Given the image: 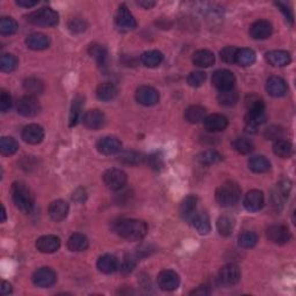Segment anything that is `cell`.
<instances>
[{
	"instance_id": "53",
	"label": "cell",
	"mask_w": 296,
	"mask_h": 296,
	"mask_svg": "<svg viewBox=\"0 0 296 296\" xmlns=\"http://www.w3.org/2000/svg\"><path fill=\"white\" fill-rule=\"evenodd\" d=\"M146 160H147L148 165H150L152 169H154V170H160L164 164L163 156L161 153H153V154L148 155Z\"/></svg>"
},
{
	"instance_id": "60",
	"label": "cell",
	"mask_w": 296,
	"mask_h": 296,
	"mask_svg": "<svg viewBox=\"0 0 296 296\" xmlns=\"http://www.w3.org/2000/svg\"><path fill=\"white\" fill-rule=\"evenodd\" d=\"M211 290L208 289L207 286H200L197 289H194L191 291V295H200V296H205V295H210Z\"/></svg>"
},
{
	"instance_id": "10",
	"label": "cell",
	"mask_w": 296,
	"mask_h": 296,
	"mask_svg": "<svg viewBox=\"0 0 296 296\" xmlns=\"http://www.w3.org/2000/svg\"><path fill=\"white\" fill-rule=\"evenodd\" d=\"M41 110V106L35 96L26 95L17 102V112L23 117H34Z\"/></svg>"
},
{
	"instance_id": "36",
	"label": "cell",
	"mask_w": 296,
	"mask_h": 296,
	"mask_svg": "<svg viewBox=\"0 0 296 296\" xmlns=\"http://www.w3.org/2000/svg\"><path fill=\"white\" fill-rule=\"evenodd\" d=\"M256 62V54L254 50L243 47L238 49L236 52V57H235V63L239 66H250Z\"/></svg>"
},
{
	"instance_id": "30",
	"label": "cell",
	"mask_w": 296,
	"mask_h": 296,
	"mask_svg": "<svg viewBox=\"0 0 296 296\" xmlns=\"http://www.w3.org/2000/svg\"><path fill=\"white\" fill-rule=\"evenodd\" d=\"M117 94H118V89L111 82H103L96 89V95L98 100H101L103 102L112 101V100L116 98Z\"/></svg>"
},
{
	"instance_id": "11",
	"label": "cell",
	"mask_w": 296,
	"mask_h": 296,
	"mask_svg": "<svg viewBox=\"0 0 296 296\" xmlns=\"http://www.w3.org/2000/svg\"><path fill=\"white\" fill-rule=\"evenodd\" d=\"M136 100L142 106L152 107L159 102L160 94L154 87L140 86L136 91Z\"/></svg>"
},
{
	"instance_id": "4",
	"label": "cell",
	"mask_w": 296,
	"mask_h": 296,
	"mask_svg": "<svg viewBox=\"0 0 296 296\" xmlns=\"http://www.w3.org/2000/svg\"><path fill=\"white\" fill-rule=\"evenodd\" d=\"M27 21L35 26L54 27L59 22V14L50 7H43L28 14Z\"/></svg>"
},
{
	"instance_id": "26",
	"label": "cell",
	"mask_w": 296,
	"mask_h": 296,
	"mask_svg": "<svg viewBox=\"0 0 296 296\" xmlns=\"http://www.w3.org/2000/svg\"><path fill=\"white\" fill-rule=\"evenodd\" d=\"M198 199L195 195H188V197L183 199V202L180 206V214L183 220L189 221L192 219L194 215L195 208H197Z\"/></svg>"
},
{
	"instance_id": "59",
	"label": "cell",
	"mask_w": 296,
	"mask_h": 296,
	"mask_svg": "<svg viewBox=\"0 0 296 296\" xmlns=\"http://www.w3.org/2000/svg\"><path fill=\"white\" fill-rule=\"evenodd\" d=\"M16 4L21 7L24 8H32L34 6H36L38 4V0H17Z\"/></svg>"
},
{
	"instance_id": "28",
	"label": "cell",
	"mask_w": 296,
	"mask_h": 296,
	"mask_svg": "<svg viewBox=\"0 0 296 296\" xmlns=\"http://www.w3.org/2000/svg\"><path fill=\"white\" fill-rule=\"evenodd\" d=\"M97 268L100 272L111 274L118 268V259L112 255H103L97 260Z\"/></svg>"
},
{
	"instance_id": "35",
	"label": "cell",
	"mask_w": 296,
	"mask_h": 296,
	"mask_svg": "<svg viewBox=\"0 0 296 296\" xmlns=\"http://www.w3.org/2000/svg\"><path fill=\"white\" fill-rule=\"evenodd\" d=\"M249 168L250 170L257 174H263L269 170L271 168V163L269 161L265 158V156L262 155H257V156H252V158L249 160Z\"/></svg>"
},
{
	"instance_id": "32",
	"label": "cell",
	"mask_w": 296,
	"mask_h": 296,
	"mask_svg": "<svg viewBox=\"0 0 296 296\" xmlns=\"http://www.w3.org/2000/svg\"><path fill=\"white\" fill-rule=\"evenodd\" d=\"M118 160L126 165H139L145 162L146 156L137 151H125L120 153Z\"/></svg>"
},
{
	"instance_id": "25",
	"label": "cell",
	"mask_w": 296,
	"mask_h": 296,
	"mask_svg": "<svg viewBox=\"0 0 296 296\" xmlns=\"http://www.w3.org/2000/svg\"><path fill=\"white\" fill-rule=\"evenodd\" d=\"M26 44L30 50L40 51L44 50L50 45V40L46 35L42 33H33L26 38Z\"/></svg>"
},
{
	"instance_id": "63",
	"label": "cell",
	"mask_w": 296,
	"mask_h": 296,
	"mask_svg": "<svg viewBox=\"0 0 296 296\" xmlns=\"http://www.w3.org/2000/svg\"><path fill=\"white\" fill-rule=\"evenodd\" d=\"M2 214H3V219H2V222H5L6 221V210H5V207H4V205L2 206Z\"/></svg>"
},
{
	"instance_id": "20",
	"label": "cell",
	"mask_w": 296,
	"mask_h": 296,
	"mask_svg": "<svg viewBox=\"0 0 296 296\" xmlns=\"http://www.w3.org/2000/svg\"><path fill=\"white\" fill-rule=\"evenodd\" d=\"M273 27L271 22L266 20H258L251 24L250 35L255 40H265L272 35Z\"/></svg>"
},
{
	"instance_id": "50",
	"label": "cell",
	"mask_w": 296,
	"mask_h": 296,
	"mask_svg": "<svg viewBox=\"0 0 296 296\" xmlns=\"http://www.w3.org/2000/svg\"><path fill=\"white\" fill-rule=\"evenodd\" d=\"M205 80H206V73L202 71L191 72L188 77V84L191 87H194V88L203 86Z\"/></svg>"
},
{
	"instance_id": "37",
	"label": "cell",
	"mask_w": 296,
	"mask_h": 296,
	"mask_svg": "<svg viewBox=\"0 0 296 296\" xmlns=\"http://www.w3.org/2000/svg\"><path fill=\"white\" fill-rule=\"evenodd\" d=\"M23 88L27 91L28 95H32V96L36 97L44 91V84H43L42 80L32 77L27 78V79L23 81Z\"/></svg>"
},
{
	"instance_id": "8",
	"label": "cell",
	"mask_w": 296,
	"mask_h": 296,
	"mask_svg": "<svg viewBox=\"0 0 296 296\" xmlns=\"http://www.w3.org/2000/svg\"><path fill=\"white\" fill-rule=\"evenodd\" d=\"M235 82H236V78H235L234 73L228 69H219V71L213 73L212 84L220 91L233 89Z\"/></svg>"
},
{
	"instance_id": "31",
	"label": "cell",
	"mask_w": 296,
	"mask_h": 296,
	"mask_svg": "<svg viewBox=\"0 0 296 296\" xmlns=\"http://www.w3.org/2000/svg\"><path fill=\"white\" fill-rule=\"evenodd\" d=\"M88 245H89L88 238H87L84 234H80V233H76L71 235L67 241L68 249L76 252L85 251L87 248H88Z\"/></svg>"
},
{
	"instance_id": "39",
	"label": "cell",
	"mask_w": 296,
	"mask_h": 296,
	"mask_svg": "<svg viewBox=\"0 0 296 296\" xmlns=\"http://www.w3.org/2000/svg\"><path fill=\"white\" fill-rule=\"evenodd\" d=\"M274 154L280 156V158L288 159L293 155V145L287 140H277L273 145Z\"/></svg>"
},
{
	"instance_id": "22",
	"label": "cell",
	"mask_w": 296,
	"mask_h": 296,
	"mask_svg": "<svg viewBox=\"0 0 296 296\" xmlns=\"http://www.w3.org/2000/svg\"><path fill=\"white\" fill-rule=\"evenodd\" d=\"M49 215L54 221L59 222L66 219V216L68 215L69 212V206L66 202L64 200H55L52 202L49 206Z\"/></svg>"
},
{
	"instance_id": "49",
	"label": "cell",
	"mask_w": 296,
	"mask_h": 296,
	"mask_svg": "<svg viewBox=\"0 0 296 296\" xmlns=\"http://www.w3.org/2000/svg\"><path fill=\"white\" fill-rule=\"evenodd\" d=\"M17 67V59L13 55H3L0 59V68L3 72H13Z\"/></svg>"
},
{
	"instance_id": "9",
	"label": "cell",
	"mask_w": 296,
	"mask_h": 296,
	"mask_svg": "<svg viewBox=\"0 0 296 296\" xmlns=\"http://www.w3.org/2000/svg\"><path fill=\"white\" fill-rule=\"evenodd\" d=\"M57 281V274L49 267L38 268L36 272L33 274V282L35 286L40 288H49L54 286Z\"/></svg>"
},
{
	"instance_id": "34",
	"label": "cell",
	"mask_w": 296,
	"mask_h": 296,
	"mask_svg": "<svg viewBox=\"0 0 296 296\" xmlns=\"http://www.w3.org/2000/svg\"><path fill=\"white\" fill-rule=\"evenodd\" d=\"M141 63L145 65L146 67L153 68V67H158L159 65L162 63L163 60V55L161 54L158 50H151V51H146L143 52L140 57Z\"/></svg>"
},
{
	"instance_id": "41",
	"label": "cell",
	"mask_w": 296,
	"mask_h": 296,
	"mask_svg": "<svg viewBox=\"0 0 296 296\" xmlns=\"http://www.w3.org/2000/svg\"><path fill=\"white\" fill-rule=\"evenodd\" d=\"M19 150V143L12 137H3L0 140V152L3 155H13Z\"/></svg>"
},
{
	"instance_id": "54",
	"label": "cell",
	"mask_w": 296,
	"mask_h": 296,
	"mask_svg": "<svg viewBox=\"0 0 296 296\" xmlns=\"http://www.w3.org/2000/svg\"><path fill=\"white\" fill-rule=\"evenodd\" d=\"M136 266H137V257L133 255L126 256L123 260V263H121L120 265V271L124 274H129V273H131L134 268H136Z\"/></svg>"
},
{
	"instance_id": "24",
	"label": "cell",
	"mask_w": 296,
	"mask_h": 296,
	"mask_svg": "<svg viewBox=\"0 0 296 296\" xmlns=\"http://www.w3.org/2000/svg\"><path fill=\"white\" fill-rule=\"evenodd\" d=\"M286 81L280 77H271L268 78L266 82V90L267 93L273 97H281L287 93Z\"/></svg>"
},
{
	"instance_id": "17",
	"label": "cell",
	"mask_w": 296,
	"mask_h": 296,
	"mask_svg": "<svg viewBox=\"0 0 296 296\" xmlns=\"http://www.w3.org/2000/svg\"><path fill=\"white\" fill-rule=\"evenodd\" d=\"M96 148L103 155H114L120 151L121 142L116 137H104L97 141Z\"/></svg>"
},
{
	"instance_id": "7",
	"label": "cell",
	"mask_w": 296,
	"mask_h": 296,
	"mask_svg": "<svg viewBox=\"0 0 296 296\" xmlns=\"http://www.w3.org/2000/svg\"><path fill=\"white\" fill-rule=\"evenodd\" d=\"M116 26L120 32L126 33L130 32V30H133L137 28V21L134 19V16L132 15V13L130 12V10L125 5H121L118 11L116 13Z\"/></svg>"
},
{
	"instance_id": "5",
	"label": "cell",
	"mask_w": 296,
	"mask_h": 296,
	"mask_svg": "<svg viewBox=\"0 0 296 296\" xmlns=\"http://www.w3.org/2000/svg\"><path fill=\"white\" fill-rule=\"evenodd\" d=\"M291 190V183L288 180H282L272 190L271 203L276 210H281L284 207L286 200L288 199Z\"/></svg>"
},
{
	"instance_id": "58",
	"label": "cell",
	"mask_w": 296,
	"mask_h": 296,
	"mask_svg": "<svg viewBox=\"0 0 296 296\" xmlns=\"http://www.w3.org/2000/svg\"><path fill=\"white\" fill-rule=\"evenodd\" d=\"M277 6L281 8V12L285 14L286 19L288 20L290 23H293V13H291V10H289V8L287 7V5H285V4H282V3H278Z\"/></svg>"
},
{
	"instance_id": "55",
	"label": "cell",
	"mask_w": 296,
	"mask_h": 296,
	"mask_svg": "<svg viewBox=\"0 0 296 296\" xmlns=\"http://www.w3.org/2000/svg\"><path fill=\"white\" fill-rule=\"evenodd\" d=\"M12 107V97L11 95L7 93L6 90H2V95H0V111L5 114L10 110Z\"/></svg>"
},
{
	"instance_id": "18",
	"label": "cell",
	"mask_w": 296,
	"mask_h": 296,
	"mask_svg": "<svg viewBox=\"0 0 296 296\" xmlns=\"http://www.w3.org/2000/svg\"><path fill=\"white\" fill-rule=\"evenodd\" d=\"M21 136H22V139L27 143L37 145V143L42 142L43 139H44V130H43L42 126L37 124H29L22 130Z\"/></svg>"
},
{
	"instance_id": "45",
	"label": "cell",
	"mask_w": 296,
	"mask_h": 296,
	"mask_svg": "<svg viewBox=\"0 0 296 296\" xmlns=\"http://www.w3.org/2000/svg\"><path fill=\"white\" fill-rule=\"evenodd\" d=\"M257 242H258V236L250 230H245L238 236V244L244 249H251L257 244Z\"/></svg>"
},
{
	"instance_id": "40",
	"label": "cell",
	"mask_w": 296,
	"mask_h": 296,
	"mask_svg": "<svg viewBox=\"0 0 296 296\" xmlns=\"http://www.w3.org/2000/svg\"><path fill=\"white\" fill-rule=\"evenodd\" d=\"M197 160L198 162L203 165H212L220 162L222 160V156L219 152H216L214 150H207L205 152H203V153H200Z\"/></svg>"
},
{
	"instance_id": "19",
	"label": "cell",
	"mask_w": 296,
	"mask_h": 296,
	"mask_svg": "<svg viewBox=\"0 0 296 296\" xmlns=\"http://www.w3.org/2000/svg\"><path fill=\"white\" fill-rule=\"evenodd\" d=\"M36 248L42 254H54L60 248V238L55 235H45L37 239Z\"/></svg>"
},
{
	"instance_id": "14",
	"label": "cell",
	"mask_w": 296,
	"mask_h": 296,
	"mask_svg": "<svg viewBox=\"0 0 296 296\" xmlns=\"http://www.w3.org/2000/svg\"><path fill=\"white\" fill-rule=\"evenodd\" d=\"M267 237L276 244H286L290 239V233L288 228L284 225H272L267 228Z\"/></svg>"
},
{
	"instance_id": "27",
	"label": "cell",
	"mask_w": 296,
	"mask_h": 296,
	"mask_svg": "<svg viewBox=\"0 0 296 296\" xmlns=\"http://www.w3.org/2000/svg\"><path fill=\"white\" fill-rule=\"evenodd\" d=\"M191 221H192L193 227L200 235H207L211 232L210 216H208L205 212L194 213V215L192 216Z\"/></svg>"
},
{
	"instance_id": "29",
	"label": "cell",
	"mask_w": 296,
	"mask_h": 296,
	"mask_svg": "<svg viewBox=\"0 0 296 296\" xmlns=\"http://www.w3.org/2000/svg\"><path fill=\"white\" fill-rule=\"evenodd\" d=\"M192 63L198 67H210L215 63V56L210 50H198L193 54Z\"/></svg>"
},
{
	"instance_id": "43",
	"label": "cell",
	"mask_w": 296,
	"mask_h": 296,
	"mask_svg": "<svg viewBox=\"0 0 296 296\" xmlns=\"http://www.w3.org/2000/svg\"><path fill=\"white\" fill-rule=\"evenodd\" d=\"M245 106L248 112H265L264 101L255 94L248 95L245 98Z\"/></svg>"
},
{
	"instance_id": "23",
	"label": "cell",
	"mask_w": 296,
	"mask_h": 296,
	"mask_svg": "<svg viewBox=\"0 0 296 296\" xmlns=\"http://www.w3.org/2000/svg\"><path fill=\"white\" fill-rule=\"evenodd\" d=\"M265 58H266V62L274 67H284L291 62L289 52L284 50L269 51L265 55Z\"/></svg>"
},
{
	"instance_id": "47",
	"label": "cell",
	"mask_w": 296,
	"mask_h": 296,
	"mask_svg": "<svg viewBox=\"0 0 296 296\" xmlns=\"http://www.w3.org/2000/svg\"><path fill=\"white\" fill-rule=\"evenodd\" d=\"M89 55L96 60L100 66H104L108 58V52L107 49L102 45L94 44L89 47Z\"/></svg>"
},
{
	"instance_id": "16",
	"label": "cell",
	"mask_w": 296,
	"mask_h": 296,
	"mask_svg": "<svg viewBox=\"0 0 296 296\" xmlns=\"http://www.w3.org/2000/svg\"><path fill=\"white\" fill-rule=\"evenodd\" d=\"M265 204L264 193L259 190H251L245 194L243 205L249 212H258L262 210Z\"/></svg>"
},
{
	"instance_id": "21",
	"label": "cell",
	"mask_w": 296,
	"mask_h": 296,
	"mask_svg": "<svg viewBox=\"0 0 296 296\" xmlns=\"http://www.w3.org/2000/svg\"><path fill=\"white\" fill-rule=\"evenodd\" d=\"M204 126L208 132H220L228 126V118L220 114H212L205 117Z\"/></svg>"
},
{
	"instance_id": "15",
	"label": "cell",
	"mask_w": 296,
	"mask_h": 296,
	"mask_svg": "<svg viewBox=\"0 0 296 296\" xmlns=\"http://www.w3.org/2000/svg\"><path fill=\"white\" fill-rule=\"evenodd\" d=\"M82 123L89 130H100L103 128L106 124V116L102 111L97 110V109H93V110H88L82 117Z\"/></svg>"
},
{
	"instance_id": "52",
	"label": "cell",
	"mask_w": 296,
	"mask_h": 296,
	"mask_svg": "<svg viewBox=\"0 0 296 296\" xmlns=\"http://www.w3.org/2000/svg\"><path fill=\"white\" fill-rule=\"evenodd\" d=\"M68 29L74 34L84 33L87 29V23L85 20L80 19V17H74L68 21Z\"/></svg>"
},
{
	"instance_id": "42",
	"label": "cell",
	"mask_w": 296,
	"mask_h": 296,
	"mask_svg": "<svg viewBox=\"0 0 296 296\" xmlns=\"http://www.w3.org/2000/svg\"><path fill=\"white\" fill-rule=\"evenodd\" d=\"M217 101L224 107H233L238 102V93L234 88L225 91H220Z\"/></svg>"
},
{
	"instance_id": "44",
	"label": "cell",
	"mask_w": 296,
	"mask_h": 296,
	"mask_svg": "<svg viewBox=\"0 0 296 296\" xmlns=\"http://www.w3.org/2000/svg\"><path fill=\"white\" fill-rule=\"evenodd\" d=\"M82 104H84V100H82V97L78 96L73 100L71 112H69V126H71V128L74 125H77L78 121H79L82 110Z\"/></svg>"
},
{
	"instance_id": "3",
	"label": "cell",
	"mask_w": 296,
	"mask_h": 296,
	"mask_svg": "<svg viewBox=\"0 0 296 296\" xmlns=\"http://www.w3.org/2000/svg\"><path fill=\"white\" fill-rule=\"evenodd\" d=\"M241 188L235 182H225L215 191V199L222 207H230L238 203L241 198Z\"/></svg>"
},
{
	"instance_id": "13",
	"label": "cell",
	"mask_w": 296,
	"mask_h": 296,
	"mask_svg": "<svg viewBox=\"0 0 296 296\" xmlns=\"http://www.w3.org/2000/svg\"><path fill=\"white\" fill-rule=\"evenodd\" d=\"M180 276L171 269H164V271L160 272L158 277V284L159 287L162 290L165 291H172L178 288L180 286Z\"/></svg>"
},
{
	"instance_id": "51",
	"label": "cell",
	"mask_w": 296,
	"mask_h": 296,
	"mask_svg": "<svg viewBox=\"0 0 296 296\" xmlns=\"http://www.w3.org/2000/svg\"><path fill=\"white\" fill-rule=\"evenodd\" d=\"M237 50H238L237 47H235V46H226L220 51V57L225 63L234 64Z\"/></svg>"
},
{
	"instance_id": "6",
	"label": "cell",
	"mask_w": 296,
	"mask_h": 296,
	"mask_svg": "<svg viewBox=\"0 0 296 296\" xmlns=\"http://www.w3.org/2000/svg\"><path fill=\"white\" fill-rule=\"evenodd\" d=\"M103 182L110 190H120L128 182V175L120 169H109L103 175Z\"/></svg>"
},
{
	"instance_id": "2",
	"label": "cell",
	"mask_w": 296,
	"mask_h": 296,
	"mask_svg": "<svg viewBox=\"0 0 296 296\" xmlns=\"http://www.w3.org/2000/svg\"><path fill=\"white\" fill-rule=\"evenodd\" d=\"M12 198L17 210L29 214L34 208V195L23 182H14L12 185Z\"/></svg>"
},
{
	"instance_id": "62",
	"label": "cell",
	"mask_w": 296,
	"mask_h": 296,
	"mask_svg": "<svg viewBox=\"0 0 296 296\" xmlns=\"http://www.w3.org/2000/svg\"><path fill=\"white\" fill-rule=\"evenodd\" d=\"M137 4L139 6L146 8V10H150V8L154 7L156 5V3L152 2V0H142V2H138Z\"/></svg>"
},
{
	"instance_id": "57",
	"label": "cell",
	"mask_w": 296,
	"mask_h": 296,
	"mask_svg": "<svg viewBox=\"0 0 296 296\" xmlns=\"http://www.w3.org/2000/svg\"><path fill=\"white\" fill-rule=\"evenodd\" d=\"M280 134H281V130L279 128H277V126H272V128L267 129L265 136H266L267 139H278Z\"/></svg>"
},
{
	"instance_id": "33",
	"label": "cell",
	"mask_w": 296,
	"mask_h": 296,
	"mask_svg": "<svg viewBox=\"0 0 296 296\" xmlns=\"http://www.w3.org/2000/svg\"><path fill=\"white\" fill-rule=\"evenodd\" d=\"M185 119L191 124H197L205 119L206 109L202 106H191L184 112Z\"/></svg>"
},
{
	"instance_id": "12",
	"label": "cell",
	"mask_w": 296,
	"mask_h": 296,
	"mask_svg": "<svg viewBox=\"0 0 296 296\" xmlns=\"http://www.w3.org/2000/svg\"><path fill=\"white\" fill-rule=\"evenodd\" d=\"M221 284L226 286H234L241 280V268L236 264H227L222 266L219 272Z\"/></svg>"
},
{
	"instance_id": "38",
	"label": "cell",
	"mask_w": 296,
	"mask_h": 296,
	"mask_svg": "<svg viewBox=\"0 0 296 296\" xmlns=\"http://www.w3.org/2000/svg\"><path fill=\"white\" fill-rule=\"evenodd\" d=\"M216 227L222 236H229L235 227V219L232 215H222L216 222Z\"/></svg>"
},
{
	"instance_id": "46",
	"label": "cell",
	"mask_w": 296,
	"mask_h": 296,
	"mask_svg": "<svg viewBox=\"0 0 296 296\" xmlns=\"http://www.w3.org/2000/svg\"><path fill=\"white\" fill-rule=\"evenodd\" d=\"M233 147L234 150L239 154L246 155L250 154L252 151H254V143L250 141L249 139L246 138H237L233 141Z\"/></svg>"
},
{
	"instance_id": "1",
	"label": "cell",
	"mask_w": 296,
	"mask_h": 296,
	"mask_svg": "<svg viewBox=\"0 0 296 296\" xmlns=\"http://www.w3.org/2000/svg\"><path fill=\"white\" fill-rule=\"evenodd\" d=\"M117 235L126 241H140L147 235L148 226L145 221L138 219H120L114 224Z\"/></svg>"
},
{
	"instance_id": "48",
	"label": "cell",
	"mask_w": 296,
	"mask_h": 296,
	"mask_svg": "<svg viewBox=\"0 0 296 296\" xmlns=\"http://www.w3.org/2000/svg\"><path fill=\"white\" fill-rule=\"evenodd\" d=\"M17 28H19L17 22L14 19H12V17L4 16L2 21H0V34L3 36L15 34L17 32Z\"/></svg>"
},
{
	"instance_id": "61",
	"label": "cell",
	"mask_w": 296,
	"mask_h": 296,
	"mask_svg": "<svg viewBox=\"0 0 296 296\" xmlns=\"http://www.w3.org/2000/svg\"><path fill=\"white\" fill-rule=\"evenodd\" d=\"M12 293V285L7 281L2 282V294L3 295H8Z\"/></svg>"
},
{
	"instance_id": "56",
	"label": "cell",
	"mask_w": 296,
	"mask_h": 296,
	"mask_svg": "<svg viewBox=\"0 0 296 296\" xmlns=\"http://www.w3.org/2000/svg\"><path fill=\"white\" fill-rule=\"evenodd\" d=\"M86 198H87V193H86V191L82 188L77 189L76 191H74L73 195H72V199L74 200V202H77V203L85 202Z\"/></svg>"
}]
</instances>
